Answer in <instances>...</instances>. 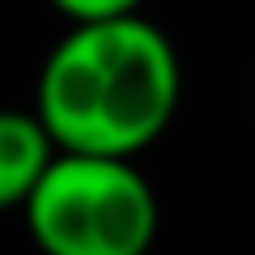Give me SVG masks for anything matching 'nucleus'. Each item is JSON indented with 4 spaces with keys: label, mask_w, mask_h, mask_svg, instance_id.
Instances as JSON below:
<instances>
[{
    "label": "nucleus",
    "mask_w": 255,
    "mask_h": 255,
    "mask_svg": "<svg viewBox=\"0 0 255 255\" xmlns=\"http://www.w3.org/2000/svg\"><path fill=\"white\" fill-rule=\"evenodd\" d=\"M24 222L43 255H146L161 208L132 156L57 151L24 199Z\"/></svg>",
    "instance_id": "nucleus-2"
},
{
    "label": "nucleus",
    "mask_w": 255,
    "mask_h": 255,
    "mask_svg": "<svg viewBox=\"0 0 255 255\" xmlns=\"http://www.w3.org/2000/svg\"><path fill=\"white\" fill-rule=\"evenodd\" d=\"M57 142L38 114L0 109V208H24L33 184L52 165Z\"/></svg>",
    "instance_id": "nucleus-3"
},
{
    "label": "nucleus",
    "mask_w": 255,
    "mask_h": 255,
    "mask_svg": "<svg viewBox=\"0 0 255 255\" xmlns=\"http://www.w3.org/2000/svg\"><path fill=\"white\" fill-rule=\"evenodd\" d=\"M57 9H62L71 24H81V19H114V14H137V5L142 0H52Z\"/></svg>",
    "instance_id": "nucleus-4"
},
{
    "label": "nucleus",
    "mask_w": 255,
    "mask_h": 255,
    "mask_svg": "<svg viewBox=\"0 0 255 255\" xmlns=\"http://www.w3.org/2000/svg\"><path fill=\"white\" fill-rule=\"evenodd\" d=\"M180 57L142 14L81 19L38 71L33 114L57 151L137 156L170 128Z\"/></svg>",
    "instance_id": "nucleus-1"
}]
</instances>
